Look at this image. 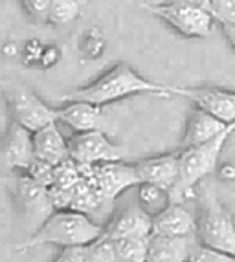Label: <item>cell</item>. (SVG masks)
I'll list each match as a JSON object with an SVG mask.
<instances>
[{
    "instance_id": "obj_1",
    "label": "cell",
    "mask_w": 235,
    "mask_h": 262,
    "mask_svg": "<svg viewBox=\"0 0 235 262\" xmlns=\"http://www.w3.org/2000/svg\"><path fill=\"white\" fill-rule=\"evenodd\" d=\"M174 86L167 84L152 83L144 75H140L134 68L127 62H118L112 68L94 79L92 83L77 88L68 96L63 97V101H87L92 105L105 106L116 101L127 99L131 96H140V94H152V96L169 97L174 96Z\"/></svg>"
},
{
    "instance_id": "obj_2",
    "label": "cell",
    "mask_w": 235,
    "mask_h": 262,
    "mask_svg": "<svg viewBox=\"0 0 235 262\" xmlns=\"http://www.w3.org/2000/svg\"><path fill=\"white\" fill-rule=\"evenodd\" d=\"M105 226L92 220L88 214L75 209H55L46 222L31 236L18 244V251L39 248L44 244H53L59 248L88 246L103 235Z\"/></svg>"
},
{
    "instance_id": "obj_3",
    "label": "cell",
    "mask_w": 235,
    "mask_h": 262,
    "mask_svg": "<svg viewBox=\"0 0 235 262\" xmlns=\"http://www.w3.org/2000/svg\"><path fill=\"white\" fill-rule=\"evenodd\" d=\"M233 132L235 123L230 125L221 136H217L215 140L208 141V143L179 150L180 178L177 187L171 191V202H174V204H186L187 200L197 198L199 185L202 182H206V178H209L219 169L221 152Z\"/></svg>"
},
{
    "instance_id": "obj_4",
    "label": "cell",
    "mask_w": 235,
    "mask_h": 262,
    "mask_svg": "<svg viewBox=\"0 0 235 262\" xmlns=\"http://www.w3.org/2000/svg\"><path fill=\"white\" fill-rule=\"evenodd\" d=\"M197 241L235 257V216L206 182L197 189Z\"/></svg>"
},
{
    "instance_id": "obj_5",
    "label": "cell",
    "mask_w": 235,
    "mask_h": 262,
    "mask_svg": "<svg viewBox=\"0 0 235 262\" xmlns=\"http://www.w3.org/2000/svg\"><path fill=\"white\" fill-rule=\"evenodd\" d=\"M9 189L13 194L18 216L24 224V229L31 236L55 211L50 196V187L35 182L24 172H18V174H11Z\"/></svg>"
},
{
    "instance_id": "obj_6",
    "label": "cell",
    "mask_w": 235,
    "mask_h": 262,
    "mask_svg": "<svg viewBox=\"0 0 235 262\" xmlns=\"http://www.w3.org/2000/svg\"><path fill=\"white\" fill-rule=\"evenodd\" d=\"M2 92L11 114V121L31 134L52 123H59L57 108L46 105L26 84H21L17 81H2Z\"/></svg>"
},
{
    "instance_id": "obj_7",
    "label": "cell",
    "mask_w": 235,
    "mask_h": 262,
    "mask_svg": "<svg viewBox=\"0 0 235 262\" xmlns=\"http://www.w3.org/2000/svg\"><path fill=\"white\" fill-rule=\"evenodd\" d=\"M149 13L186 39H206L217 28V18L211 11L193 6H145Z\"/></svg>"
},
{
    "instance_id": "obj_8",
    "label": "cell",
    "mask_w": 235,
    "mask_h": 262,
    "mask_svg": "<svg viewBox=\"0 0 235 262\" xmlns=\"http://www.w3.org/2000/svg\"><path fill=\"white\" fill-rule=\"evenodd\" d=\"M79 169H81V176H83L85 182L88 185H92L101 196L107 198L112 204L127 189L140 185V178L134 163L112 162L103 163V165L79 167Z\"/></svg>"
},
{
    "instance_id": "obj_9",
    "label": "cell",
    "mask_w": 235,
    "mask_h": 262,
    "mask_svg": "<svg viewBox=\"0 0 235 262\" xmlns=\"http://www.w3.org/2000/svg\"><path fill=\"white\" fill-rule=\"evenodd\" d=\"M70 160L79 167L103 165V163L123 162L125 149L107 138L103 130H90L72 136L68 140Z\"/></svg>"
},
{
    "instance_id": "obj_10",
    "label": "cell",
    "mask_w": 235,
    "mask_h": 262,
    "mask_svg": "<svg viewBox=\"0 0 235 262\" xmlns=\"http://www.w3.org/2000/svg\"><path fill=\"white\" fill-rule=\"evenodd\" d=\"M173 92L174 96L189 99L195 108L204 110L219 121L226 125L235 123V90L204 84V86H174Z\"/></svg>"
},
{
    "instance_id": "obj_11",
    "label": "cell",
    "mask_w": 235,
    "mask_h": 262,
    "mask_svg": "<svg viewBox=\"0 0 235 262\" xmlns=\"http://www.w3.org/2000/svg\"><path fill=\"white\" fill-rule=\"evenodd\" d=\"M33 160V134L11 121L6 134L0 138V172H26Z\"/></svg>"
},
{
    "instance_id": "obj_12",
    "label": "cell",
    "mask_w": 235,
    "mask_h": 262,
    "mask_svg": "<svg viewBox=\"0 0 235 262\" xmlns=\"http://www.w3.org/2000/svg\"><path fill=\"white\" fill-rule=\"evenodd\" d=\"M140 184H152L158 187L173 191L180 178L179 152H164L156 156H149L134 163Z\"/></svg>"
},
{
    "instance_id": "obj_13",
    "label": "cell",
    "mask_w": 235,
    "mask_h": 262,
    "mask_svg": "<svg viewBox=\"0 0 235 262\" xmlns=\"http://www.w3.org/2000/svg\"><path fill=\"white\" fill-rule=\"evenodd\" d=\"M103 235L110 238H149L152 235V216L136 202L110 216Z\"/></svg>"
},
{
    "instance_id": "obj_14",
    "label": "cell",
    "mask_w": 235,
    "mask_h": 262,
    "mask_svg": "<svg viewBox=\"0 0 235 262\" xmlns=\"http://www.w3.org/2000/svg\"><path fill=\"white\" fill-rule=\"evenodd\" d=\"M152 235L197 236V214H193L184 204L171 202L162 213L152 216Z\"/></svg>"
},
{
    "instance_id": "obj_15",
    "label": "cell",
    "mask_w": 235,
    "mask_h": 262,
    "mask_svg": "<svg viewBox=\"0 0 235 262\" xmlns=\"http://www.w3.org/2000/svg\"><path fill=\"white\" fill-rule=\"evenodd\" d=\"M230 125L219 121L217 118L209 116L208 112L201 108H193L186 119L182 140H180V149H189L197 145H204L208 141L215 140L221 136Z\"/></svg>"
},
{
    "instance_id": "obj_16",
    "label": "cell",
    "mask_w": 235,
    "mask_h": 262,
    "mask_svg": "<svg viewBox=\"0 0 235 262\" xmlns=\"http://www.w3.org/2000/svg\"><path fill=\"white\" fill-rule=\"evenodd\" d=\"M199 244L197 236H149L147 262H187Z\"/></svg>"
},
{
    "instance_id": "obj_17",
    "label": "cell",
    "mask_w": 235,
    "mask_h": 262,
    "mask_svg": "<svg viewBox=\"0 0 235 262\" xmlns=\"http://www.w3.org/2000/svg\"><path fill=\"white\" fill-rule=\"evenodd\" d=\"M33 152L35 158L52 167H59L70 160V147L65 136L61 134L57 123L33 132Z\"/></svg>"
},
{
    "instance_id": "obj_18",
    "label": "cell",
    "mask_w": 235,
    "mask_h": 262,
    "mask_svg": "<svg viewBox=\"0 0 235 262\" xmlns=\"http://www.w3.org/2000/svg\"><path fill=\"white\" fill-rule=\"evenodd\" d=\"M57 121L65 123L75 134L90 130H101L103 114L101 106L87 101H66V105L57 108Z\"/></svg>"
},
{
    "instance_id": "obj_19",
    "label": "cell",
    "mask_w": 235,
    "mask_h": 262,
    "mask_svg": "<svg viewBox=\"0 0 235 262\" xmlns=\"http://www.w3.org/2000/svg\"><path fill=\"white\" fill-rule=\"evenodd\" d=\"M136 200H138V206L145 213H149L151 216H156L158 213H162L171 204V194L169 191L158 187V185L140 184Z\"/></svg>"
},
{
    "instance_id": "obj_20",
    "label": "cell",
    "mask_w": 235,
    "mask_h": 262,
    "mask_svg": "<svg viewBox=\"0 0 235 262\" xmlns=\"http://www.w3.org/2000/svg\"><path fill=\"white\" fill-rule=\"evenodd\" d=\"M116 262H147L149 238H112Z\"/></svg>"
},
{
    "instance_id": "obj_21",
    "label": "cell",
    "mask_w": 235,
    "mask_h": 262,
    "mask_svg": "<svg viewBox=\"0 0 235 262\" xmlns=\"http://www.w3.org/2000/svg\"><path fill=\"white\" fill-rule=\"evenodd\" d=\"M83 2L81 0H52L48 24L52 26H66L74 22L81 13Z\"/></svg>"
},
{
    "instance_id": "obj_22",
    "label": "cell",
    "mask_w": 235,
    "mask_h": 262,
    "mask_svg": "<svg viewBox=\"0 0 235 262\" xmlns=\"http://www.w3.org/2000/svg\"><path fill=\"white\" fill-rule=\"evenodd\" d=\"M88 251H90L92 262H116L114 241L107 235H101L92 244H88Z\"/></svg>"
},
{
    "instance_id": "obj_23",
    "label": "cell",
    "mask_w": 235,
    "mask_h": 262,
    "mask_svg": "<svg viewBox=\"0 0 235 262\" xmlns=\"http://www.w3.org/2000/svg\"><path fill=\"white\" fill-rule=\"evenodd\" d=\"M17 2L22 6L24 13L33 22H41V24L44 22V24H48L52 0H17Z\"/></svg>"
},
{
    "instance_id": "obj_24",
    "label": "cell",
    "mask_w": 235,
    "mask_h": 262,
    "mask_svg": "<svg viewBox=\"0 0 235 262\" xmlns=\"http://www.w3.org/2000/svg\"><path fill=\"white\" fill-rule=\"evenodd\" d=\"M189 262H235V257L217 251V249L206 248L199 242L193 249L191 257H189Z\"/></svg>"
},
{
    "instance_id": "obj_25",
    "label": "cell",
    "mask_w": 235,
    "mask_h": 262,
    "mask_svg": "<svg viewBox=\"0 0 235 262\" xmlns=\"http://www.w3.org/2000/svg\"><path fill=\"white\" fill-rule=\"evenodd\" d=\"M211 8L219 26L235 28V0H211Z\"/></svg>"
},
{
    "instance_id": "obj_26",
    "label": "cell",
    "mask_w": 235,
    "mask_h": 262,
    "mask_svg": "<svg viewBox=\"0 0 235 262\" xmlns=\"http://www.w3.org/2000/svg\"><path fill=\"white\" fill-rule=\"evenodd\" d=\"M52 262H92L88 246H74L63 248Z\"/></svg>"
},
{
    "instance_id": "obj_27",
    "label": "cell",
    "mask_w": 235,
    "mask_h": 262,
    "mask_svg": "<svg viewBox=\"0 0 235 262\" xmlns=\"http://www.w3.org/2000/svg\"><path fill=\"white\" fill-rule=\"evenodd\" d=\"M145 6H193V8H204L213 13L211 0H145Z\"/></svg>"
},
{
    "instance_id": "obj_28",
    "label": "cell",
    "mask_w": 235,
    "mask_h": 262,
    "mask_svg": "<svg viewBox=\"0 0 235 262\" xmlns=\"http://www.w3.org/2000/svg\"><path fill=\"white\" fill-rule=\"evenodd\" d=\"M44 53V46L39 44L37 40H31L30 44H26V62L30 59V62H41Z\"/></svg>"
},
{
    "instance_id": "obj_29",
    "label": "cell",
    "mask_w": 235,
    "mask_h": 262,
    "mask_svg": "<svg viewBox=\"0 0 235 262\" xmlns=\"http://www.w3.org/2000/svg\"><path fill=\"white\" fill-rule=\"evenodd\" d=\"M217 174L222 182H235V163H222L217 169Z\"/></svg>"
},
{
    "instance_id": "obj_30",
    "label": "cell",
    "mask_w": 235,
    "mask_h": 262,
    "mask_svg": "<svg viewBox=\"0 0 235 262\" xmlns=\"http://www.w3.org/2000/svg\"><path fill=\"white\" fill-rule=\"evenodd\" d=\"M59 57H61V53H59V50H57L55 46L44 48L43 59H41V64H43V66H52V64H55Z\"/></svg>"
},
{
    "instance_id": "obj_31",
    "label": "cell",
    "mask_w": 235,
    "mask_h": 262,
    "mask_svg": "<svg viewBox=\"0 0 235 262\" xmlns=\"http://www.w3.org/2000/svg\"><path fill=\"white\" fill-rule=\"evenodd\" d=\"M222 35L226 39V42L230 44V48L235 52V28L233 26H221Z\"/></svg>"
},
{
    "instance_id": "obj_32",
    "label": "cell",
    "mask_w": 235,
    "mask_h": 262,
    "mask_svg": "<svg viewBox=\"0 0 235 262\" xmlns=\"http://www.w3.org/2000/svg\"><path fill=\"white\" fill-rule=\"evenodd\" d=\"M81 2H83V4H85V2H87V0H81Z\"/></svg>"
},
{
    "instance_id": "obj_33",
    "label": "cell",
    "mask_w": 235,
    "mask_h": 262,
    "mask_svg": "<svg viewBox=\"0 0 235 262\" xmlns=\"http://www.w3.org/2000/svg\"><path fill=\"white\" fill-rule=\"evenodd\" d=\"M187 262H189V260H187Z\"/></svg>"
}]
</instances>
